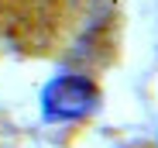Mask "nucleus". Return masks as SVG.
<instances>
[{
    "label": "nucleus",
    "mask_w": 158,
    "mask_h": 148,
    "mask_svg": "<svg viewBox=\"0 0 158 148\" xmlns=\"http://www.w3.org/2000/svg\"><path fill=\"white\" fill-rule=\"evenodd\" d=\"M100 100V90L86 79V76H55L45 93H41V110L48 121H76V117H86Z\"/></svg>",
    "instance_id": "nucleus-1"
}]
</instances>
